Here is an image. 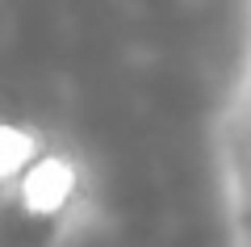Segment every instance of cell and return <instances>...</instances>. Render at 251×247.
<instances>
[{"label": "cell", "instance_id": "obj_2", "mask_svg": "<svg viewBox=\"0 0 251 247\" xmlns=\"http://www.w3.org/2000/svg\"><path fill=\"white\" fill-rule=\"evenodd\" d=\"M34 164V142L25 130L17 126H0V176H13V172H25Z\"/></svg>", "mask_w": 251, "mask_h": 247}, {"label": "cell", "instance_id": "obj_1", "mask_svg": "<svg viewBox=\"0 0 251 247\" xmlns=\"http://www.w3.org/2000/svg\"><path fill=\"white\" fill-rule=\"evenodd\" d=\"M75 164L63 155H42L21 172V205L34 218H54L67 210V201L75 197Z\"/></svg>", "mask_w": 251, "mask_h": 247}]
</instances>
